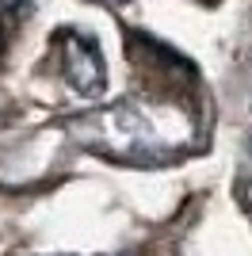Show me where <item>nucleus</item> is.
<instances>
[{"instance_id":"1","label":"nucleus","mask_w":252,"mask_h":256,"mask_svg":"<svg viewBox=\"0 0 252 256\" xmlns=\"http://www.w3.org/2000/svg\"><path fill=\"white\" fill-rule=\"evenodd\" d=\"M65 73L80 92H100L104 84V62L96 54L92 38H69L65 46Z\"/></svg>"},{"instance_id":"2","label":"nucleus","mask_w":252,"mask_h":256,"mask_svg":"<svg viewBox=\"0 0 252 256\" xmlns=\"http://www.w3.org/2000/svg\"><path fill=\"white\" fill-rule=\"evenodd\" d=\"M0 46H4V31H0Z\"/></svg>"}]
</instances>
